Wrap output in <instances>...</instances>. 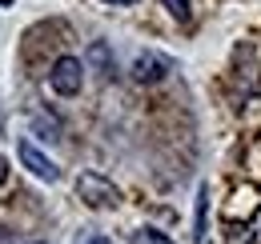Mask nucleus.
Segmentation results:
<instances>
[{"instance_id": "nucleus-1", "label": "nucleus", "mask_w": 261, "mask_h": 244, "mask_svg": "<svg viewBox=\"0 0 261 244\" xmlns=\"http://www.w3.org/2000/svg\"><path fill=\"white\" fill-rule=\"evenodd\" d=\"M76 196H81L89 208H117V204H121V188L113 180H105L100 172H81V176H76Z\"/></svg>"}, {"instance_id": "nucleus-2", "label": "nucleus", "mask_w": 261, "mask_h": 244, "mask_svg": "<svg viewBox=\"0 0 261 244\" xmlns=\"http://www.w3.org/2000/svg\"><path fill=\"white\" fill-rule=\"evenodd\" d=\"M81 84H85V64H81V56H57L53 72H48V88L57 92V96H76Z\"/></svg>"}, {"instance_id": "nucleus-3", "label": "nucleus", "mask_w": 261, "mask_h": 244, "mask_svg": "<svg viewBox=\"0 0 261 244\" xmlns=\"http://www.w3.org/2000/svg\"><path fill=\"white\" fill-rule=\"evenodd\" d=\"M16 156H20V164L33 172L36 180H48V184L61 180V168H57V160H48V156L40 152L33 140H16Z\"/></svg>"}, {"instance_id": "nucleus-4", "label": "nucleus", "mask_w": 261, "mask_h": 244, "mask_svg": "<svg viewBox=\"0 0 261 244\" xmlns=\"http://www.w3.org/2000/svg\"><path fill=\"white\" fill-rule=\"evenodd\" d=\"M173 72V60L161 56V52H141L137 60H133V80L137 84H157Z\"/></svg>"}, {"instance_id": "nucleus-5", "label": "nucleus", "mask_w": 261, "mask_h": 244, "mask_svg": "<svg viewBox=\"0 0 261 244\" xmlns=\"http://www.w3.org/2000/svg\"><path fill=\"white\" fill-rule=\"evenodd\" d=\"M205 216H209V184L197 188V212H193V240H205Z\"/></svg>"}, {"instance_id": "nucleus-6", "label": "nucleus", "mask_w": 261, "mask_h": 244, "mask_svg": "<svg viewBox=\"0 0 261 244\" xmlns=\"http://www.w3.org/2000/svg\"><path fill=\"white\" fill-rule=\"evenodd\" d=\"M129 244H173L165 232H157V228H137L129 236Z\"/></svg>"}, {"instance_id": "nucleus-7", "label": "nucleus", "mask_w": 261, "mask_h": 244, "mask_svg": "<svg viewBox=\"0 0 261 244\" xmlns=\"http://www.w3.org/2000/svg\"><path fill=\"white\" fill-rule=\"evenodd\" d=\"M161 4L169 8V16H173V20H181V24L193 16V0H161Z\"/></svg>"}, {"instance_id": "nucleus-8", "label": "nucleus", "mask_w": 261, "mask_h": 244, "mask_svg": "<svg viewBox=\"0 0 261 244\" xmlns=\"http://www.w3.org/2000/svg\"><path fill=\"white\" fill-rule=\"evenodd\" d=\"M72 244H113V240H109L105 232H97V228H85V232H81Z\"/></svg>"}, {"instance_id": "nucleus-9", "label": "nucleus", "mask_w": 261, "mask_h": 244, "mask_svg": "<svg viewBox=\"0 0 261 244\" xmlns=\"http://www.w3.org/2000/svg\"><path fill=\"white\" fill-rule=\"evenodd\" d=\"M229 244H249V228H245V224H241V228H233Z\"/></svg>"}, {"instance_id": "nucleus-10", "label": "nucleus", "mask_w": 261, "mask_h": 244, "mask_svg": "<svg viewBox=\"0 0 261 244\" xmlns=\"http://www.w3.org/2000/svg\"><path fill=\"white\" fill-rule=\"evenodd\" d=\"M100 4H125L129 8V4H141V0H100Z\"/></svg>"}, {"instance_id": "nucleus-11", "label": "nucleus", "mask_w": 261, "mask_h": 244, "mask_svg": "<svg viewBox=\"0 0 261 244\" xmlns=\"http://www.w3.org/2000/svg\"><path fill=\"white\" fill-rule=\"evenodd\" d=\"M4 176H8V164H4V156H0V184H4Z\"/></svg>"}]
</instances>
